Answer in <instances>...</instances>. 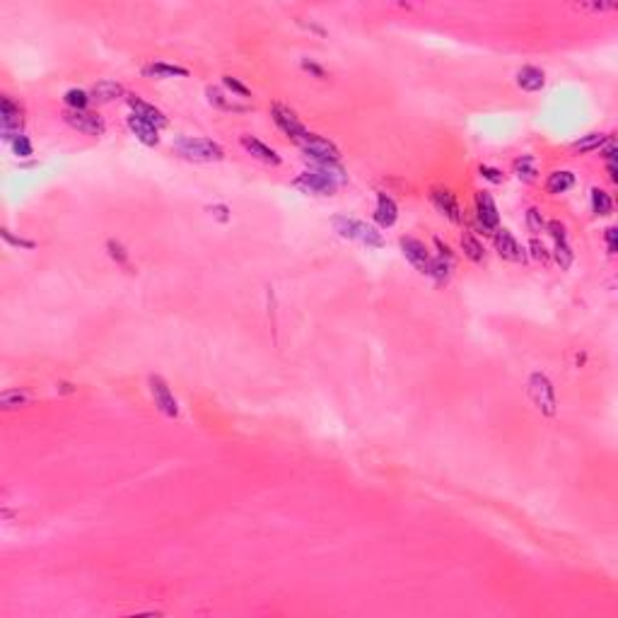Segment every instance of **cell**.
<instances>
[{
  "instance_id": "obj_37",
  "label": "cell",
  "mask_w": 618,
  "mask_h": 618,
  "mask_svg": "<svg viewBox=\"0 0 618 618\" xmlns=\"http://www.w3.org/2000/svg\"><path fill=\"white\" fill-rule=\"evenodd\" d=\"M478 174L483 176L485 181H490V184H503L505 181V174L498 169V167H490V165H481L478 167Z\"/></svg>"
},
{
  "instance_id": "obj_46",
  "label": "cell",
  "mask_w": 618,
  "mask_h": 618,
  "mask_svg": "<svg viewBox=\"0 0 618 618\" xmlns=\"http://www.w3.org/2000/svg\"><path fill=\"white\" fill-rule=\"evenodd\" d=\"M58 389H60V392H63V394L75 392V389H73V384H65V382H63V384H58Z\"/></svg>"
},
{
  "instance_id": "obj_19",
  "label": "cell",
  "mask_w": 618,
  "mask_h": 618,
  "mask_svg": "<svg viewBox=\"0 0 618 618\" xmlns=\"http://www.w3.org/2000/svg\"><path fill=\"white\" fill-rule=\"evenodd\" d=\"M126 121H128L131 133H133L135 138H138L143 145H148V148H155V145L160 143V131H157L155 126H150L148 121L138 119V116H135V114H131Z\"/></svg>"
},
{
  "instance_id": "obj_5",
  "label": "cell",
  "mask_w": 618,
  "mask_h": 618,
  "mask_svg": "<svg viewBox=\"0 0 618 618\" xmlns=\"http://www.w3.org/2000/svg\"><path fill=\"white\" fill-rule=\"evenodd\" d=\"M271 119H273V124L283 131V135H287V138H290L295 145H300L302 140L309 135L305 124H302V121L295 116V111L287 109L285 104H273L271 106Z\"/></svg>"
},
{
  "instance_id": "obj_4",
  "label": "cell",
  "mask_w": 618,
  "mask_h": 618,
  "mask_svg": "<svg viewBox=\"0 0 618 618\" xmlns=\"http://www.w3.org/2000/svg\"><path fill=\"white\" fill-rule=\"evenodd\" d=\"M0 135H3V140H8V143H12L15 138L24 135L22 106L12 102V97H8V94H3V99H0Z\"/></svg>"
},
{
  "instance_id": "obj_23",
  "label": "cell",
  "mask_w": 618,
  "mask_h": 618,
  "mask_svg": "<svg viewBox=\"0 0 618 618\" xmlns=\"http://www.w3.org/2000/svg\"><path fill=\"white\" fill-rule=\"evenodd\" d=\"M145 78H189V68L184 65H174V63H165V60H157V63H150L143 68Z\"/></svg>"
},
{
  "instance_id": "obj_12",
  "label": "cell",
  "mask_w": 618,
  "mask_h": 618,
  "mask_svg": "<svg viewBox=\"0 0 618 618\" xmlns=\"http://www.w3.org/2000/svg\"><path fill=\"white\" fill-rule=\"evenodd\" d=\"M430 201H433V206L437 208V212H442L452 225H462V220H464L462 208H459V201L452 191L442 189V186H435V189H430Z\"/></svg>"
},
{
  "instance_id": "obj_27",
  "label": "cell",
  "mask_w": 618,
  "mask_h": 618,
  "mask_svg": "<svg viewBox=\"0 0 618 618\" xmlns=\"http://www.w3.org/2000/svg\"><path fill=\"white\" fill-rule=\"evenodd\" d=\"M309 169L328 176V179H333L338 186H343L348 181V174H346V169L341 167V162H324V160L321 162H309Z\"/></svg>"
},
{
  "instance_id": "obj_25",
  "label": "cell",
  "mask_w": 618,
  "mask_h": 618,
  "mask_svg": "<svg viewBox=\"0 0 618 618\" xmlns=\"http://www.w3.org/2000/svg\"><path fill=\"white\" fill-rule=\"evenodd\" d=\"M34 401V396L24 389H8L0 394V408L3 411H15V408H24Z\"/></svg>"
},
{
  "instance_id": "obj_9",
  "label": "cell",
  "mask_w": 618,
  "mask_h": 618,
  "mask_svg": "<svg viewBox=\"0 0 618 618\" xmlns=\"http://www.w3.org/2000/svg\"><path fill=\"white\" fill-rule=\"evenodd\" d=\"M292 186H295V189H300L302 194H312V196H333L338 191L336 181L328 179V176H324V174H319V172H314V169L302 172V174L292 181Z\"/></svg>"
},
{
  "instance_id": "obj_3",
  "label": "cell",
  "mask_w": 618,
  "mask_h": 618,
  "mask_svg": "<svg viewBox=\"0 0 618 618\" xmlns=\"http://www.w3.org/2000/svg\"><path fill=\"white\" fill-rule=\"evenodd\" d=\"M526 396L536 406V411L546 418H553L558 411V399H556V387L544 372H531L526 379Z\"/></svg>"
},
{
  "instance_id": "obj_29",
  "label": "cell",
  "mask_w": 618,
  "mask_h": 618,
  "mask_svg": "<svg viewBox=\"0 0 618 618\" xmlns=\"http://www.w3.org/2000/svg\"><path fill=\"white\" fill-rule=\"evenodd\" d=\"M428 276L433 278L437 285H444V283H449V278H452V263L444 261V258H440V256H433Z\"/></svg>"
},
{
  "instance_id": "obj_44",
  "label": "cell",
  "mask_w": 618,
  "mask_h": 618,
  "mask_svg": "<svg viewBox=\"0 0 618 618\" xmlns=\"http://www.w3.org/2000/svg\"><path fill=\"white\" fill-rule=\"evenodd\" d=\"M210 210L215 212V215L220 217L222 222H225V220H230V208H227V206H212Z\"/></svg>"
},
{
  "instance_id": "obj_10",
  "label": "cell",
  "mask_w": 618,
  "mask_h": 618,
  "mask_svg": "<svg viewBox=\"0 0 618 618\" xmlns=\"http://www.w3.org/2000/svg\"><path fill=\"white\" fill-rule=\"evenodd\" d=\"M63 119H65V124L73 126L75 131H80V133H85V135H92V138H99V135H104V131H106L104 119L97 114H92V111L65 109Z\"/></svg>"
},
{
  "instance_id": "obj_17",
  "label": "cell",
  "mask_w": 618,
  "mask_h": 618,
  "mask_svg": "<svg viewBox=\"0 0 618 618\" xmlns=\"http://www.w3.org/2000/svg\"><path fill=\"white\" fill-rule=\"evenodd\" d=\"M126 90L121 83H116V80H99V83L92 85V90H90V99H92L94 104H109V102H116L119 97H124Z\"/></svg>"
},
{
  "instance_id": "obj_28",
  "label": "cell",
  "mask_w": 618,
  "mask_h": 618,
  "mask_svg": "<svg viewBox=\"0 0 618 618\" xmlns=\"http://www.w3.org/2000/svg\"><path fill=\"white\" fill-rule=\"evenodd\" d=\"M462 251H464V256L469 258V261H474V263H483L485 261L483 242H481L476 235H471V232H464V235H462Z\"/></svg>"
},
{
  "instance_id": "obj_33",
  "label": "cell",
  "mask_w": 618,
  "mask_h": 618,
  "mask_svg": "<svg viewBox=\"0 0 618 618\" xmlns=\"http://www.w3.org/2000/svg\"><path fill=\"white\" fill-rule=\"evenodd\" d=\"M106 254L114 258V261L119 263V266H128V251H126V247L121 244V242H116V240H106Z\"/></svg>"
},
{
  "instance_id": "obj_30",
  "label": "cell",
  "mask_w": 618,
  "mask_h": 618,
  "mask_svg": "<svg viewBox=\"0 0 618 618\" xmlns=\"http://www.w3.org/2000/svg\"><path fill=\"white\" fill-rule=\"evenodd\" d=\"M63 102H65L68 109H73V111H87V106H90L92 99H90V92H85V90L70 87L68 92L63 94Z\"/></svg>"
},
{
  "instance_id": "obj_2",
  "label": "cell",
  "mask_w": 618,
  "mask_h": 618,
  "mask_svg": "<svg viewBox=\"0 0 618 618\" xmlns=\"http://www.w3.org/2000/svg\"><path fill=\"white\" fill-rule=\"evenodd\" d=\"M174 153L191 162H220L225 157V148L210 138H194V135H179L174 140Z\"/></svg>"
},
{
  "instance_id": "obj_14",
  "label": "cell",
  "mask_w": 618,
  "mask_h": 618,
  "mask_svg": "<svg viewBox=\"0 0 618 618\" xmlns=\"http://www.w3.org/2000/svg\"><path fill=\"white\" fill-rule=\"evenodd\" d=\"M399 244H401V251H403V256L408 258V263L418 268L423 276H428L430 263H433V256H430V251L425 249L423 242L415 240V237H401V240H399Z\"/></svg>"
},
{
  "instance_id": "obj_43",
  "label": "cell",
  "mask_w": 618,
  "mask_h": 618,
  "mask_svg": "<svg viewBox=\"0 0 618 618\" xmlns=\"http://www.w3.org/2000/svg\"><path fill=\"white\" fill-rule=\"evenodd\" d=\"M601 153H604V160L606 162H616V140H614V135L606 140V145L601 148Z\"/></svg>"
},
{
  "instance_id": "obj_42",
  "label": "cell",
  "mask_w": 618,
  "mask_h": 618,
  "mask_svg": "<svg viewBox=\"0 0 618 618\" xmlns=\"http://www.w3.org/2000/svg\"><path fill=\"white\" fill-rule=\"evenodd\" d=\"M302 68H305L307 73H312V75H317V78H321V80L326 78V70H324L321 65L314 63V60H307V58H305V60H302Z\"/></svg>"
},
{
  "instance_id": "obj_36",
  "label": "cell",
  "mask_w": 618,
  "mask_h": 618,
  "mask_svg": "<svg viewBox=\"0 0 618 618\" xmlns=\"http://www.w3.org/2000/svg\"><path fill=\"white\" fill-rule=\"evenodd\" d=\"M0 235H3V240L8 242V244H12V247H22V249H34V247H37V242L24 240V237H15L8 227H3V230H0Z\"/></svg>"
},
{
  "instance_id": "obj_11",
  "label": "cell",
  "mask_w": 618,
  "mask_h": 618,
  "mask_svg": "<svg viewBox=\"0 0 618 618\" xmlns=\"http://www.w3.org/2000/svg\"><path fill=\"white\" fill-rule=\"evenodd\" d=\"M493 244L500 258H505V261H512V263L526 261V249L519 244V240H517L508 227H498V230L493 232Z\"/></svg>"
},
{
  "instance_id": "obj_21",
  "label": "cell",
  "mask_w": 618,
  "mask_h": 618,
  "mask_svg": "<svg viewBox=\"0 0 618 618\" xmlns=\"http://www.w3.org/2000/svg\"><path fill=\"white\" fill-rule=\"evenodd\" d=\"M206 94H208V102H210L212 106H217V109H222V111H249L251 109V104L237 102L235 94H232V97H227L220 87H212V85H208V87H206Z\"/></svg>"
},
{
  "instance_id": "obj_34",
  "label": "cell",
  "mask_w": 618,
  "mask_h": 618,
  "mask_svg": "<svg viewBox=\"0 0 618 618\" xmlns=\"http://www.w3.org/2000/svg\"><path fill=\"white\" fill-rule=\"evenodd\" d=\"M222 85H225V87L230 90V92L235 94V97H242V99L251 97V90L247 87L244 83H240V80H237V78H232V75H222Z\"/></svg>"
},
{
  "instance_id": "obj_39",
  "label": "cell",
  "mask_w": 618,
  "mask_h": 618,
  "mask_svg": "<svg viewBox=\"0 0 618 618\" xmlns=\"http://www.w3.org/2000/svg\"><path fill=\"white\" fill-rule=\"evenodd\" d=\"M546 232H549L551 240H553V242H565L567 240V230H565V225L560 220L546 222Z\"/></svg>"
},
{
  "instance_id": "obj_40",
  "label": "cell",
  "mask_w": 618,
  "mask_h": 618,
  "mask_svg": "<svg viewBox=\"0 0 618 618\" xmlns=\"http://www.w3.org/2000/svg\"><path fill=\"white\" fill-rule=\"evenodd\" d=\"M433 244H435V249H437V256L440 258H444V261L454 263V251H452V247H449L447 242H442L440 237H435Z\"/></svg>"
},
{
  "instance_id": "obj_35",
  "label": "cell",
  "mask_w": 618,
  "mask_h": 618,
  "mask_svg": "<svg viewBox=\"0 0 618 618\" xmlns=\"http://www.w3.org/2000/svg\"><path fill=\"white\" fill-rule=\"evenodd\" d=\"M10 145H12L15 157H32L34 155V145H32V140H29L27 135H19V138H15Z\"/></svg>"
},
{
  "instance_id": "obj_41",
  "label": "cell",
  "mask_w": 618,
  "mask_h": 618,
  "mask_svg": "<svg viewBox=\"0 0 618 618\" xmlns=\"http://www.w3.org/2000/svg\"><path fill=\"white\" fill-rule=\"evenodd\" d=\"M604 242H606L609 254L614 256L618 251V230H616V227H606V230H604Z\"/></svg>"
},
{
  "instance_id": "obj_26",
  "label": "cell",
  "mask_w": 618,
  "mask_h": 618,
  "mask_svg": "<svg viewBox=\"0 0 618 618\" xmlns=\"http://www.w3.org/2000/svg\"><path fill=\"white\" fill-rule=\"evenodd\" d=\"M590 203H592V212H594L596 217H609L611 212H614V199H611L604 189H599V186H594V189L590 191Z\"/></svg>"
},
{
  "instance_id": "obj_1",
  "label": "cell",
  "mask_w": 618,
  "mask_h": 618,
  "mask_svg": "<svg viewBox=\"0 0 618 618\" xmlns=\"http://www.w3.org/2000/svg\"><path fill=\"white\" fill-rule=\"evenodd\" d=\"M333 230L338 232V237L351 242H360V244L369 247V249H382L384 247V237L382 232L374 225H367L365 220H358V217H348V215H336L331 220Z\"/></svg>"
},
{
  "instance_id": "obj_7",
  "label": "cell",
  "mask_w": 618,
  "mask_h": 618,
  "mask_svg": "<svg viewBox=\"0 0 618 618\" xmlns=\"http://www.w3.org/2000/svg\"><path fill=\"white\" fill-rule=\"evenodd\" d=\"M474 208H476V222H478V227L485 232V235H493V232L500 227V212H498V206H495L493 196H490L488 191H476Z\"/></svg>"
},
{
  "instance_id": "obj_15",
  "label": "cell",
  "mask_w": 618,
  "mask_h": 618,
  "mask_svg": "<svg viewBox=\"0 0 618 618\" xmlns=\"http://www.w3.org/2000/svg\"><path fill=\"white\" fill-rule=\"evenodd\" d=\"M240 145H242V148H244L251 157H256V160L266 162V165L278 167V165H281V162H283V157L278 155L276 150L271 148V145H266V143H263V140L254 138V135H242V138H240Z\"/></svg>"
},
{
  "instance_id": "obj_18",
  "label": "cell",
  "mask_w": 618,
  "mask_h": 618,
  "mask_svg": "<svg viewBox=\"0 0 618 618\" xmlns=\"http://www.w3.org/2000/svg\"><path fill=\"white\" fill-rule=\"evenodd\" d=\"M517 85L524 92H541L546 87V73L536 65H521L517 70Z\"/></svg>"
},
{
  "instance_id": "obj_22",
  "label": "cell",
  "mask_w": 618,
  "mask_h": 618,
  "mask_svg": "<svg viewBox=\"0 0 618 618\" xmlns=\"http://www.w3.org/2000/svg\"><path fill=\"white\" fill-rule=\"evenodd\" d=\"M512 169H515V176L521 181V184H536V181H539V165H536L534 155L517 157Z\"/></svg>"
},
{
  "instance_id": "obj_20",
  "label": "cell",
  "mask_w": 618,
  "mask_h": 618,
  "mask_svg": "<svg viewBox=\"0 0 618 618\" xmlns=\"http://www.w3.org/2000/svg\"><path fill=\"white\" fill-rule=\"evenodd\" d=\"M575 174H572L570 169H556L551 172L549 176H546V194L549 196H560L565 194V191H570L572 186H575Z\"/></svg>"
},
{
  "instance_id": "obj_13",
  "label": "cell",
  "mask_w": 618,
  "mask_h": 618,
  "mask_svg": "<svg viewBox=\"0 0 618 618\" xmlns=\"http://www.w3.org/2000/svg\"><path fill=\"white\" fill-rule=\"evenodd\" d=\"M126 102H128V106H131V114H135L138 119L148 121V124L155 126L157 131H162V128H167V126H169V119L165 116V111L157 109L155 104L145 102V99H140L138 94H126Z\"/></svg>"
},
{
  "instance_id": "obj_24",
  "label": "cell",
  "mask_w": 618,
  "mask_h": 618,
  "mask_svg": "<svg viewBox=\"0 0 618 618\" xmlns=\"http://www.w3.org/2000/svg\"><path fill=\"white\" fill-rule=\"evenodd\" d=\"M611 135L609 133H601V131H592V133L587 135H580V138L575 140V143L570 145L575 153L580 155H587V153H596V150H601L606 145V140H609Z\"/></svg>"
},
{
  "instance_id": "obj_6",
  "label": "cell",
  "mask_w": 618,
  "mask_h": 618,
  "mask_svg": "<svg viewBox=\"0 0 618 618\" xmlns=\"http://www.w3.org/2000/svg\"><path fill=\"white\" fill-rule=\"evenodd\" d=\"M300 150L305 153L307 162H341V150L324 135H317L309 131V135L300 143Z\"/></svg>"
},
{
  "instance_id": "obj_45",
  "label": "cell",
  "mask_w": 618,
  "mask_h": 618,
  "mask_svg": "<svg viewBox=\"0 0 618 618\" xmlns=\"http://www.w3.org/2000/svg\"><path fill=\"white\" fill-rule=\"evenodd\" d=\"M606 172H609V179L614 181H618V174H616V162H606Z\"/></svg>"
},
{
  "instance_id": "obj_8",
  "label": "cell",
  "mask_w": 618,
  "mask_h": 618,
  "mask_svg": "<svg viewBox=\"0 0 618 618\" xmlns=\"http://www.w3.org/2000/svg\"><path fill=\"white\" fill-rule=\"evenodd\" d=\"M148 387H150V394H153L155 406L160 408V413L167 415V418H179V401H176V396L172 394V389H169V384L165 382V377H160V374H150Z\"/></svg>"
},
{
  "instance_id": "obj_16",
  "label": "cell",
  "mask_w": 618,
  "mask_h": 618,
  "mask_svg": "<svg viewBox=\"0 0 618 618\" xmlns=\"http://www.w3.org/2000/svg\"><path fill=\"white\" fill-rule=\"evenodd\" d=\"M396 220H399L396 201H394L392 196H387V194H382V191H379V194H377V208H374V222L387 230V227L396 225Z\"/></svg>"
},
{
  "instance_id": "obj_32",
  "label": "cell",
  "mask_w": 618,
  "mask_h": 618,
  "mask_svg": "<svg viewBox=\"0 0 618 618\" xmlns=\"http://www.w3.org/2000/svg\"><path fill=\"white\" fill-rule=\"evenodd\" d=\"M526 230L531 232V237H539L541 232H546V220L539 208L531 206L529 210H526Z\"/></svg>"
},
{
  "instance_id": "obj_38",
  "label": "cell",
  "mask_w": 618,
  "mask_h": 618,
  "mask_svg": "<svg viewBox=\"0 0 618 618\" xmlns=\"http://www.w3.org/2000/svg\"><path fill=\"white\" fill-rule=\"evenodd\" d=\"M529 251H531V256H534L536 261H541V263H549V261H551L549 249H546V247L541 244L539 237H531V242H529Z\"/></svg>"
},
{
  "instance_id": "obj_31",
  "label": "cell",
  "mask_w": 618,
  "mask_h": 618,
  "mask_svg": "<svg viewBox=\"0 0 618 618\" xmlns=\"http://www.w3.org/2000/svg\"><path fill=\"white\" fill-rule=\"evenodd\" d=\"M553 258L556 263L560 266V271H567V268L572 266V258H575V254H572V247L565 242H553Z\"/></svg>"
}]
</instances>
